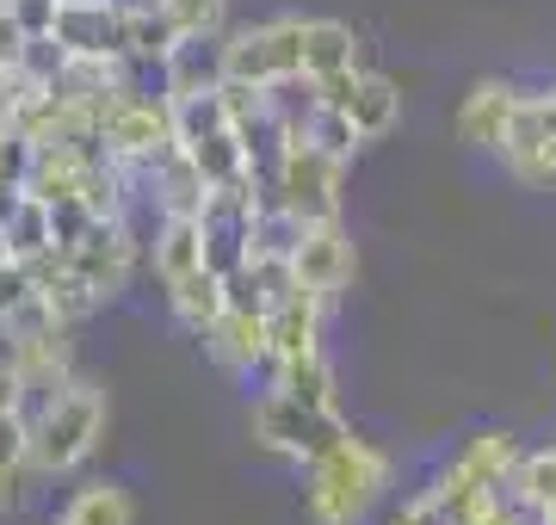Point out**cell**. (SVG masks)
<instances>
[{
    "mask_svg": "<svg viewBox=\"0 0 556 525\" xmlns=\"http://www.w3.org/2000/svg\"><path fill=\"white\" fill-rule=\"evenodd\" d=\"M396 458L365 433H334L316 451V464H303V513L309 525H365L390 501Z\"/></svg>",
    "mask_w": 556,
    "mask_h": 525,
    "instance_id": "6da1fadb",
    "label": "cell"
},
{
    "mask_svg": "<svg viewBox=\"0 0 556 525\" xmlns=\"http://www.w3.org/2000/svg\"><path fill=\"white\" fill-rule=\"evenodd\" d=\"M105 426H112L105 384L100 377H87V371H75V377H68V384L31 414L25 470H31V476H75V470L105 445Z\"/></svg>",
    "mask_w": 556,
    "mask_h": 525,
    "instance_id": "7a4b0ae2",
    "label": "cell"
},
{
    "mask_svg": "<svg viewBox=\"0 0 556 525\" xmlns=\"http://www.w3.org/2000/svg\"><path fill=\"white\" fill-rule=\"evenodd\" d=\"M87 118H93V130H100L105 155L124 162V167H137V174H149L155 162H167V155L179 149L174 100H167V93H149L137 75L118 81L112 93H100V100H87Z\"/></svg>",
    "mask_w": 556,
    "mask_h": 525,
    "instance_id": "3957f363",
    "label": "cell"
},
{
    "mask_svg": "<svg viewBox=\"0 0 556 525\" xmlns=\"http://www.w3.org/2000/svg\"><path fill=\"white\" fill-rule=\"evenodd\" d=\"M346 155L321 149L316 137H285L273 142V162H266V185L285 210H298L303 222L340 217V199H346Z\"/></svg>",
    "mask_w": 556,
    "mask_h": 525,
    "instance_id": "277c9868",
    "label": "cell"
},
{
    "mask_svg": "<svg viewBox=\"0 0 556 525\" xmlns=\"http://www.w3.org/2000/svg\"><path fill=\"white\" fill-rule=\"evenodd\" d=\"M519 451H526V445H519L507 426H482V433H470V439H464L452 458L439 464L433 488L445 495V507H452L457 520H464L470 507H482L489 495H501V488H507V476H514V464H519Z\"/></svg>",
    "mask_w": 556,
    "mask_h": 525,
    "instance_id": "5b68a950",
    "label": "cell"
},
{
    "mask_svg": "<svg viewBox=\"0 0 556 525\" xmlns=\"http://www.w3.org/2000/svg\"><path fill=\"white\" fill-rule=\"evenodd\" d=\"M248 426H254V445L266 458H285V464H316V451L334 433H346V421H328L309 402H298L291 389H260L254 408H248Z\"/></svg>",
    "mask_w": 556,
    "mask_h": 525,
    "instance_id": "8992f818",
    "label": "cell"
},
{
    "mask_svg": "<svg viewBox=\"0 0 556 525\" xmlns=\"http://www.w3.org/2000/svg\"><path fill=\"white\" fill-rule=\"evenodd\" d=\"M62 254H68V266H75L80 279L93 284V297L112 304V297H124V284L137 279L149 242H137L130 217H93L75 242H62Z\"/></svg>",
    "mask_w": 556,
    "mask_h": 525,
    "instance_id": "52a82bcc",
    "label": "cell"
},
{
    "mask_svg": "<svg viewBox=\"0 0 556 525\" xmlns=\"http://www.w3.org/2000/svg\"><path fill=\"white\" fill-rule=\"evenodd\" d=\"M223 56H229V75L236 81L273 87L285 75H303V20L285 13V20L236 25V31H223Z\"/></svg>",
    "mask_w": 556,
    "mask_h": 525,
    "instance_id": "ba28073f",
    "label": "cell"
},
{
    "mask_svg": "<svg viewBox=\"0 0 556 525\" xmlns=\"http://www.w3.org/2000/svg\"><path fill=\"white\" fill-rule=\"evenodd\" d=\"M291 272H298L303 291H316L328 304H340L353 291V272H358V254H353V235L340 217H321V222H303L298 247H291Z\"/></svg>",
    "mask_w": 556,
    "mask_h": 525,
    "instance_id": "9c48e42d",
    "label": "cell"
},
{
    "mask_svg": "<svg viewBox=\"0 0 556 525\" xmlns=\"http://www.w3.org/2000/svg\"><path fill=\"white\" fill-rule=\"evenodd\" d=\"M321 87H328V105L358 130V142H383L402 124V87L383 68H371V62L346 68V75H328Z\"/></svg>",
    "mask_w": 556,
    "mask_h": 525,
    "instance_id": "30bf717a",
    "label": "cell"
},
{
    "mask_svg": "<svg viewBox=\"0 0 556 525\" xmlns=\"http://www.w3.org/2000/svg\"><path fill=\"white\" fill-rule=\"evenodd\" d=\"M68 334H75L68 322H50V328L20 334V341H7V359L20 364V384H25V414H38V408L80 371V364H75V341H68Z\"/></svg>",
    "mask_w": 556,
    "mask_h": 525,
    "instance_id": "8fae6325",
    "label": "cell"
},
{
    "mask_svg": "<svg viewBox=\"0 0 556 525\" xmlns=\"http://www.w3.org/2000/svg\"><path fill=\"white\" fill-rule=\"evenodd\" d=\"M204 359L217 364V371H229V377H248V371H273V322H266V309H241L229 304L217 316V322L199 334Z\"/></svg>",
    "mask_w": 556,
    "mask_h": 525,
    "instance_id": "7c38bea8",
    "label": "cell"
},
{
    "mask_svg": "<svg viewBox=\"0 0 556 525\" xmlns=\"http://www.w3.org/2000/svg\"><path fill=\"white\" fill-rule=\"evenodd\" d=\"M519 105H526V87L501 81V75H482V81H470V93H464V105H457V137L470 142V149L501 155V142H507V130H514Z\"/></svg>",
    "mask_w": 556,
    "mask_h": 525,
    "instance_id": "4fadbf2b",
    "label": "cell"
},
{
    "mask_svg": "<svg viewBox=\"0 0 556 525\" xmlns=\"http://www.w3.org/2000/svg\"><path fill=\"white\" fill-rule=\"evenodd\" d=\"M328 297H316V291H303V284H291L285 297L273 304V364L285 359H303V353H321V328H328Z\"/></svg>",
    "mask_w": 556,
    "mask_h": 525,
    "instance_id": "5bb4252c",
    "label": "cell"
},
{
    "mask_svg": "<svg viewBox=\"0 0 556 525\" xmlns=\"http://www.w3.org/2000/svg\"><path fill=\"white\" fill-rule=\"evenodd\" d=\"M229 81V56H223V38H179V50L161 62V93L167 100H199V93H217Z\"/></svg>",
    "mask_w": 556,
    "mask_h": 525,
    "instance_id": "9a60e30c",
    "label": "cell"
},
{
    "mask_svg": "<svg viewBox=\"0 0 556 525\" xmlns=\"http://www.w3.org/2000/svg\"><path fill=\"white\" fill-rule=\"evenodd\" d=\"M142 185H149L155 217H199L204 199H211V180L199 174V162H192L186 149H174L167 162L149 167V174H142Z\"/></svg>",
    "mask_w": 556,
    "mask_h": 525,
    "instance_id": "2e32d148",
    "label": "cell"
},
{
    "mask_svg": "<svg viewBox=\"0 0 556 525\" xmlns=\"http://www.w3.org/2000/svg\"><path fill=\"white\" fill-rule=\"evenodd\" d=\"M62 43H68V56H124V13L118 0H105V7H56V25H50Z\"/></svg>",
    "mask_w": 556,
    "mask_h": 525,
    "instance_id": "e0dca14e",
    "label": "cell"
},
{
    "mask_svg": "<svg viewBox=\"0 0 556 525\" xmlns=\"http://www.w3.org/2000/svg\"><path fill=\"white\" fill-rule=\"evenodd\" d=\"M149 266H155L161 284H174V279H186V272L211 266V254H204V222L199 217H155Z\"/></svg>",
    "mask_w": 556,
    "mask_h": 525,
    "instance_id": "ac0fdd59",
    "label": "cell"
},
{
    "mask_svg": "<svg viewBox=\"0 0 556 525\" xmlns=\"http://www.w3.org/2000/svg\"><path fill=\"white\" fill-rule=\"evenodd\" d=\"M167 291V309H174V322L199 341L204 328L217 322L223 309H229V279H223L217 266H199V272H186V279L161 284Z\"/></svg>",
    "mask_w": 556,
    "mask_h": 525,
    "instance_id": "d6986e66",
    "label": "cell"
},
{
    "mask_svg": "<svg viewBox=\"0 0 556 525\" xmlns=\"http://www.w3.org/2000/svg\"><path fill=\"white\" fill-rule=\"evenodd\" d=\"M346 68H365V38L346 20H303V75L328 81Z\"/></svg>",
    "mask_w": 556,
    "mask_h": 525,
    "instance_id": "ffe728a7",
    "label": "cell"
},
{
    "mask_svg": "<svg viewBox=\"0 0 556 525\" xmlns=\"http://www.w3.org/2000/svg\"><path fill=\"white\" fill-rule=\"evenodd\" d=\"M273 384L291 389L298 402H309L316 414H328V421H346V414H340V377H334V364H328V353H303V359L273 364Z\"/></svg>",
    "mask_w": 556,
    "mask_h": 525,
    "instance_id": "44dd1931",
    "label": "cell"
},
{
    "mask_svg": "<svg viewBox=\"0 0 556 525\" xmlns=\"http://www.w3.org/2000/svg\"><path fill=\"white\" fill-rule=\"evenodd\" d=\"M50 525H137V495L124 483H80Z\"/></svg>",
    "mask_w": 556,
    "mask_h": 525,
    "instance_id": "7402d4cb",
    "label": "cell"
},
{
    "mask_svg": "<svg viewBox=\"0 0 556 525\" xmlns=\"http://www.w3.org/2000/svg\"><path fill=\"white\" fill-rule=\"evenodd\" d=\"M174 50H179V31H174V20L161 13V0L155 7H130V13H124V56L137 62V68H155L161 75V62L174 56Z\"/></svg>",
    "mask_w": 556,
    "mask_h": 525,
    "instance_id": "603a6c76",
    "label": "cell"
},
{
    "mask_svg": "<svg viewBox=\"0 0 556 525\" xmlns=\"http://www.w3.org/2000/svg\"><path fill=\"white\" fill-rule=\"evenodd\" d=\"M7 235H13V260H38V254H50L56 247V204L38 199V192H25L13 210H7Z\"/></svg>",
    "mask_w": 556,
    "mask_h": 525,
    "instance_id": "cb8c5ba5",
    "label": "cell"
},
{
    "mask_svg": "<svg viewBox=\"0 0 556 525\" xmlns=\"http://www.w3.org/2000/svg\"><path fill=\"white\" fill-rule=\"evenodd\" d=\"M31 167H38V142L20 124H0V217L31 192Z\"/></svg>",
    "mask_w": 556,
    "mask_h": 525,
    "instance_id": "d4e9b609",
    "label": "cell"
},
{
    "mask_svg": "<svg viewBox=\"0 0 556 525\" xmlns=\"http://www.w3.org/2000/svg\"><path fill=\"white\" fill-rule=\"evenodd\" d=\"M507 488H514L519 501L551 507L556 501V439L551 445H526L519 464H514V476H507Z\"/></svg>",
    "mask_w": 556,
    "mask_h": 525,
    "instance_id": "484cf974",
    "label": "cell"
},
{
    "mask_svg": "<svg viewBox=\"0 0 556 525\" xmlns=\"http://www.w3.org/2000/svg\"><path fill=\"white\" fill-rule=\"evenodd\" d=\"M179 38H223L229 31V0H161Z\"/></svg>",
    "mask_w": 556,
    "mask_h": 525,
    "instance_id": "4316f807",
    "label": "cell"
},
{
    "mask_svg": "<svg viewBox=\"0 0 556 525\" xmlns=\"http://www.w3.org/2000/svg\"><path fill=\"white\" fill-rule=\"evenodd\" d=\"M383 525H457V513L445 507V495L427 483V488H415L402 507H390V520H383Z\"/></svg>",
    "mask_w": 556,
    "mask_h": 525,
    "instance_id": "83f0119b",
    "label": "cell"
},
{
    "mask_svg": "<svg viewBox=\"0 0 556 525\" xmlns=\"http://www.w3.org/2000/svg\"><path fill=\"white\" fill-rule=\"evenodd\" d=\"M25 43H31L25 20L13 13V0H0V68H20V62H25Z\"/></svg>",
    "mask_w": 556,
    "mask_h": 525,
    "instance_id": "f1b7e54d",
    "label": "cell"
},
{
    "mask_svg": "<svg viewBox=\"0 0 556 525\" xmlns=\"http://www.w3.org/2000/svg\"><path fill=\"white\" fill-rule=\"evenodd\" d=\"M31 445V414H0V464H25Z\"/></svg>",
    "mask_w": 556,
    "mask_h": 525,
    "instance_id": "f546056e",
    "label": "cell"
},
{
    "mask_svg": "<svg viewBox=\"0 0 556 525\" xmlns=\"http://www.w3.org/2000/svg\"><path fill=\"white\" fill-rule=\"evenodd\" d=\"M25 483H38L25 464H0V520H7V513L25 501Z\"/></svg>",
    "mask_w": 556,
    "mask_h": 525,
    "instance_id": "4dcf8cb0",
    "label": "cell"
},
{
    "mask_svg": "<svg viewBox=\"0 0 556 525\" xmlns=\"http://www.w3.org/2000/svg\"><path fill=\"white\" fill-rule=\"evenodd\" d=\"M0 414H25V384H20V364L0 353Z\"/></svg>",
    "mask_w": 556,
    "mask_h": 525,
    "instance_id": "1f68e13d",
    "label": "cell"
},
{
    "mask_svg": "<svg viewBox=\"0 0 556 525\" xmlns=\"http://www.w3.org/2000/svg\"><path fill=\"white\" fill-rule=\"evenodd\" d=\"M56 7H62V0H13V13L25 20V31H31V38L56 25Z\"/></svg>",
    "mask_w": 556,
    "mask_h": 525,
    "instance_id": "d6a6232c",
    "label": "cell"
},
{
    "mask_svg": "<svg viewBox=\"0 0 556 525\" xmlns=\"http://www.w3.org/2000/svg\"><path fill=\"white\" fill-rule=\"evenodd\" d=\"M20 100H25V75L20 68H0V124H13Z\"/></svg>",
    "mask_w": 556,
    "mask_h": 525,
    "instance_id": "836d02e7",
    "label": "cell"
},
{
    "mask_svg": "<svg viewBox=\"0 0 556 525\" xmlns=\"http://www.w3.org/2000/svg\"><path fill=\"white\" fill-rule=\"evenodd\" d=\"M13 260V235H7V217H0V266Z\"/></svg>",
    "mask_w": 556,
    "mask_h": 525,
    "instance_id": "e575fe53",
    "label": "cell"
},
{
    "mask_svg": "<svg viewBox=\"0 0 556 525\" xmlns=\"http://www.w3.org/2000/svg\"><path fill=\"white\" fill-rule=\"evenodd\" d=\"M62 7H105V0H62Z\"/></svg>",
    "mask_w": 556,
    "mask_h": 525,
    "instance_id": "d590c367",
    "label": "cell"
},
{
    "mask_svg": "<svg viewBox=\"0 0 556 525\" xmlns=\"http://www.w3.org/2000/svg\"><path fill=\"white\" fill-rule=\"evenodd\" d=\"M544 525H556V501H551V507H544Z\"/></svg>",
    "mask_w": 556,
    "mask_h": 525,
    "instance_id": "8d00e7d4",
    "label": "cell"
}]
</instances>
